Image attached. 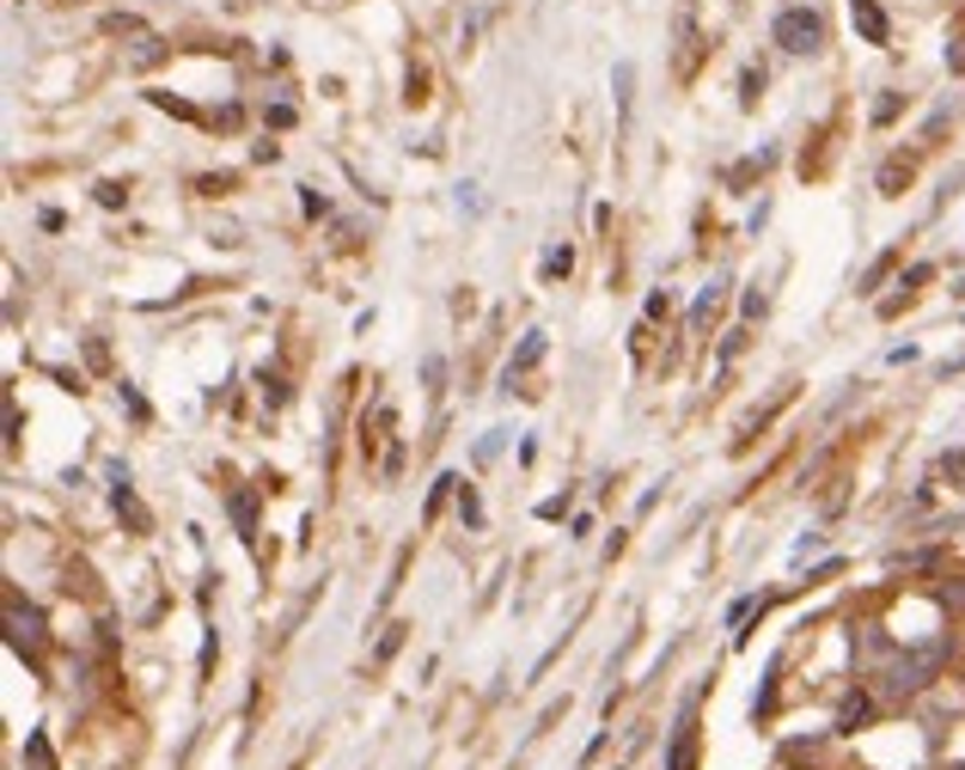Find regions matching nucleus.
Returning a JSON list of instances; mask_svg holds the SVG:
<instances>
[{
    "instance_id": "9",
    "label": "nucleus",
    "mask_w": 965,
    "mask_h": 770,
    "mask_svg": "<svg viewBox=\"0 0 965 770\" xmlns=\"http://www.w3.org/2000/svg\"><path fill=\"white\" fill-rule=\"evenodd\" d=\"M575 269V252L569 245H556V252H544V281H562Z\"/></svg>"
},
{
    "instance_id": "16",
    "label": "nucleus",
    "mask_w": 965,
    "mask_h": 770,
    "mask_svg": "<svg viewBox=\"0 0 965 770\" xmlns=\"http://www.w3.org/2000/svg\"><path fill=\"white\" fill-rule=\"evenodd\" d=\"M929 276H935V264H911V269H904V281H899V288L911 293V288H923Z\"/></svg>"
},
{
    "instance_id": "3",
    "label": "nucleus",
    "mask_w": 965,
    "mask_h": 770,
    "mask_svg": "<svg viewBox=\"0 0 965 770\" xmlns=\"http://www.w3.org/2000/svg\"><path fill=\"white\" fill-rule=\"evenodd\" d=\"M697 704H703V685L685 697L678 709V728H673V746H666V770H690L697 764Z\"/></svg>"
},
{
    "instance_id": "4",
    "label": "nucleus",
    "mask_w": 965,
    "mask_h": 770,
    "mask_svg": "<svg viewBox=\"0 0 965 770\" xmlns=\"http://www.w3.org/2000/svg\"><path fill=\"white\" fill-rule=\"evenodd\" d=\"M873 721V697L868 691H849L844 704H837V721H832V734H861Z\"/></svg>"
},
{
    "instance_id": "15",
    "label": "nucleus",
    "mask_w": 965,
    "mask_h": 770,
    "mask_svg": "<svg viewBox=\"0 0 965 770\" xmlns=\"http://www.w3.org/2000/svg\"><path fill=\"white\" fill-rule=\"evenodd\" d=\"M935 599L947 611H965V581H947V587H935Z\"/></svg>"
},
{
    "instance_id": "11",
    "label": "nucleus",
    "mask_w": 965,
    "mask_h": 770,
    "mask_svg": "<svg viewBox=\"0 0 965 770\" xmlns=\"http://www.w3.org/2000/svg\"><path fill=\"white\" fill-rule=\"evenodd\" d=\"M459 520H464V526H483V502H476L471 483H459Z\"/></svg>"
},
{
    "instance_id": "12",
    "label": "nucleus",
    "mask_w": 965,
    "mask_h": 770,
    "mask_svg": "<svg viewBox=\"0 0 965 770\" xmlns=\"http://www.w3.org/2000/svg\"><path fill=\"white\" fill-rule=\"evenodd\" d=\"M899 184H911V160H892L887 172H880V190H887V196H899Z\"/></svg>"
},
{
    "instance_id": "19",
    "label": "nucleus",
    "mask_w": 965,
    "mask_h": 770,
    "mask_svg": "<svg viewBox=\"0 0 965 770\" xmlns=\"http://www.w3.org/2000/svg\"><path fill=\"white\" fill-rule=\"evenodd\" d=\"M892 117H899V93H887L880 105H873V122H892Z\"/></svg>"
},
{
    "instance_id": "7",
    "label": "nucleus",
    "mask_w": 965,
    "mask_h": 770,
    "mask_svg": "<svg viewBox=\"0 0 965 770\" xmlns=\"http://www.w3.org/2000/svg\"><path fill=\"white\" fill-rule=\"evenodd\" d=\"M43 624H37V611H19L13 606V649H37Z\"/></svg>"
},
{
    "instance_id": "14",
    "label": "nucleus",
    "mask_w": 965,
    "mask_h": 770,
    "mask_svg": "<svg viewBox=\"0 0 965 770\" xmlns=\"http://www.w3.org/2000/svg\"><path fill=\"white\" fill-rule=\"evenodd\" d=\"M819 550H825V538H819V532H807V538H794L789 557H794V563H807V557H819Z\"/></svg>"
},
{
    "instance_id": "1",
    "label": "nucleus",
    "mask_w": 965,
    "mask_h": 770,
    "mask_svg": "<svg viewBox=\"0 0 965 770\" xmlns=\"http://www.w3.org/2000/svg\"><path fill=\"white\" fill-rule=\"evenodd\" d=\"M868 654H873V697L880 704H911L916 691H929L941 678V666L953 654V637L916 642V649H892L887 637H868Z\"/></svg>"
},
{
    "instance_id": "8",
    "label": "nucleus",
    "mask_w": 965,
    "mask_h": 770,
    "mask_svg": "<svg viewBox=\"0 0 965 770\" xmlns=\"http://www.w3.org/2000/svg\"><path fill=\"white\" fill-rule=\"evenodd\" d=\"M538 355H544V331H532L526 343H519V355L507 361V385H514V373H526V367H532V361H538Z\"/></svg>"
},
{
    "instance_id": "5",
    "label": "nucleus",
    "mask_w": 965,
    "mask_h": 770,
    "mask_svg": "<svg viewBox=\"0 0 965 770\" xmlns=\"http://www.w3.org/2000/svg\"><path fill=\"white\" fill-rule=\"evenodd\" d=\"M849 19H856V31H861L868 43H887V38H892L887 13H880V0H849Z\"/></svg>"
},
{
    "instance_id": "10",
    "label": "nucleus",
    "mask_w": 965,
    "mask_h": 770,
    "mask_svg": "<svg viewBox=\"0 0 965 770\" xmlns=\"http://www.w3.org/2000/svg\"><path fill=\"white\" fill-rule=\"evenodd\" d=\"M233 520H238V532H245V538H257V502H251V495H233Z\"/></svg>"
},
{
    "instance_id": "18",
    "label": "nucleus",
    "mask_w": 965,
    "mask_h": 770,
    "mask_svg": "<svg viewBox=\"0 0 965 770\" xmlns=\"http://www.w3.org/2000/svg\"><path fill=\"white\" fill-rule=\"evenodd\" d=\"M569 514V495H550V502H538V520H562Z\"/></svg>"
},
{
    "instance_id": "20",
    "label": "nucleus",
    "mask_w": 965,
    "mask_h": 770,
    "mask_svg": "<svg viewBox=\"0 0 965 770\" xmlns=\"http://www.w3.org/2000/svg\"><path fill=\"white\" fill-rule=\"evenodd\" d=\"M947 770H965V758H959V764H947Z\"/></svg>"
},
{
    "instance_id": "6",
    "label": "nucleus",
    "mask_w": 965,
    "mask_h": 770,
    "mask_svg": "<svg viewBox=\"0 0 965 770\" xmlns=\"http://www.w3.org/2000/svg\"><path fill=\"white\" fill-rule=\"evenodd\" d=\"M721 300H728V276H715L709 288L697 293V306H690V324H697V331H703V324H709L715 312H721Z\"/></svg>"
},
{
    "instance_id": "17",
    "label": "nucleus",
    "mask_w": 965,
    "mask_h": 770,
    "mask_svg": "<svg viewBox=\"0 0 965 770\" xmlns=\"http://www.w3.org/2000/svg\"><path fill=\"white\" fill-rule=\"evenodd\" d=\"M452 483H459V478H452V471H447V478H440V483H435V490H428V520H435V514H440V502H447V490H452Z\"/></svg>"
},
{
    "instance_id": "13",
    "label": "nucleus",
    "mask_w": 965,
    "mask_h": 770,
    "mask_svg": "<svg viewBox=\"0 0 965 770\" xmlns=\"http://www.w3.org/2000/svg\"><path fill=\"white\" fill-rule=\"evenodd\" d=\"M25 758H31V764H37V770H55V758H50V740H43V734H31V740H25Z\"/></svg>"
},
{
    "instance_id": "2",
    "label": "nucleus",
    "mask_w": 965,
    "mask_h": 770,
    "mask_svg": "<svg viewBox=\"0 0 965 770\" xmlns=\"http://www.w3.org/2000/svg\"><path fill=\"white\" fill-rule=\"evenodd\" d=\"M770 38H776L789 55H813L825 43V19L813 13V7H789V13H776V31H770Z\"/></svg>"
}]
</instances>
